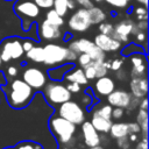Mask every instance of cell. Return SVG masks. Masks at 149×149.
I'll return each instance as SVG.
<instances>
[{
  "mask_svg": "<svg viewBox=\"0 0 149 149\" xmlns=\"http://www.w3.org/2000/svg\"><path fill=\"white\" fill-rule=\"evenodd\" d=\"M7 101L13 108L26 107L34 97V88H31L23 79H14L8 87H5Z\"/></svg>",
  "mask_w": 149,
  "mask_h": 149,
  "instance_id": "cell-1",
  "label": "cell"
},
{
  "mask_svg": "<svg viewBox=\"0 0 149 149\" xmlns=\"http://www.w3.org/2000/svg\"><path fill=\"white\" fill-rule=\"evenodd\" d=\"M43 63L49 66H58L65 62H73L77 59V54L66 47L56 43H48L43 47Z\"/></svg>",
  "mask_w": 149,
  "mask_h": 149,
  "instance_id": "cell-2",
  "label": "cell"
},
{
  "mask_svg": "<svg viewBox=\"0 0 149 149\" xmlns=\"http://www.w3.org/2000/svg\"><path fill=\"white\" fill-rule=\"evenodd\" d=\"M13 9L21 19L23 30H28L31 22L40 15V7L33 0H16Z\"/></svg>",
  "mask_w": 149,
  "mask_h": 149,
  "instance_id": "cell-3",
  "label": "cell"
},
{
  "mask_svg": "<svg viewBox=\"0 0 149 149\" xmlns=\"http://www.w3.org/2000/svg\"><path fill=\"white\" fill-rule=\"evenodd\" d=\"M49 127H50L52 134L62 143H69L76 133V125L59 115L58 116L55 115L50 119Z\"/></svg>",
  "mask_w": 149,
  "mask_h": 149,
  "instance_id": "cell-4",
  "label": "cell"
},
{
  "mask_svg": "<svg viewBox=\"0 0 149 149\" xmlns=\"http://www.w3.org/2000/svg\"><path fill=\"white\" fill-rule=\"evenodd\" d=\"M70 50H72L74 54L79 55L81 52H86L90 55V57L92 58V61H98V62H104L106 58L105 51H102L101 49H99L93 41H90L88 38H78L72 41L69 47Z\"/></svg>",
  "mask_w": 149,
  "mask_h": 149,
  "instance_id": "cell-5",
  "label": "cell"
},
{
  "mask_svg": "<svg viewBox=\"0 0 149 149\" xmlns=\"http://www.w3.org/2000/svg\"><path fill=\"white\" fill-rule=\"evenodd\" d=\"M58 115L74 125H80L85 121V113L83 108L79 106L78 102L71 100L61 104L58 108Z\"/></svg>",
  "mask_w": 149,
  "mask_h": 149,
  "instance_id": "cell-6",
  "label": "cell"
},
{
  "mask_svg": "<svg viewBox=\"0 0 149 149\" xmlns=\"http://www.w3.org/2000/svg\"><path fill=\"white\" fill-rule=\"evenodd\" d=\"M71 92L61 83H50L44 87V95L51 105H61L71 99Z\"/></svg>",
  "mask_w": 149,
  "mask_h": 149,
  "instance_id": "cell-7",
  "label": "cell"
},
{
  "mask_svg": "<svg viewBox=\"0 0 149 149\" xmlns=\"http://www.w3.org/2000/svg\"><path fill=\"white\" fill-rule=\"evenodd\" d=\"M24 51L22 48V42L19 38H7L1 44L0 57L1 61L7 63L10 59H19L23 56Z\"/></svg>",
  "mask_w": 149,
  "mask_h": 149,
  "instance_id": "cell-8",
  "label": "cell"
},
{
  "mask_svg": "<svg viewBox=\"0 0 149 149\" xmlns=\"http://www.w3.org/2000/svg\"><path fill=\"white\" fill-rule=\"evenodd\" d=\"M68 26L71 30L77 31V33H83L86 31L91 27V21L88 16V10L87 8H79L77 9L69 19Z\"/></svg>",
  "mask_w": 149,
  "mask_h": 149,
  "instance_id": "cell-9",
  "label": "cell"
},
{
  "mask_svg": "<svg viewBox=\"0 0 149 149\" xmlns=\"http://www.w3.org/2000/svg\"><path fill=\"white\" fill-rule=\"evenodd\" d=\"M136 31L137 28L135 22L130 19H125L119 23H116L115 26H113V31L111 36L116 41H119L120 43H122V42H128L129 35H134Z\"/></svg>",
  "mask_w": 149,
  "mask_h": 149,
  "instance_id": "cell-10",
  "label": "cell"
},
{
  "mask_svg": "<svg viewBox=\"0 0 149 149\" xmlns=\"http://www.w3.org/2000/svg\"><path fill=\"white\" fill-rule=\"evenodd\" d=\"M22 79L31 88H35V90H40V88L44 87L45 81H47L44 72L41 69L35 68V66H30V68L24 69V71L22 73Z\"/></svg>",
  "mask_w": 149,
  "mask_h": 149,
  "instance_id": "cell-11",
  "label": "cell"
},
{
  "mask_svg": "<svg viewBox=\"0 0 149 149\" xmlns=\"http://www.w3.org/2000/svg\"><path fill=\"white\" fill-rule=\"evenodd\" d=\"M38 35L44 41H56L62 37V31L58 26H55L45 19L38 24Z\"/></svg>",
  "mask_w": 149,
  "mask_h": 149,
  "instance_id": "cell-12",
  "label": "cell"
},
{
  "mask_svg": "<svg viewBox=\"0 0 149 149\" xmlns=\"http://www.w3.org/2000/svg\"><path fill=\"white\" fill-rule=\"evenodd\" d=\"M93 43L99 49H101L105 52H108V51H111V52L112 51H118L121 48V43L119 41H116L115 38H113L111 35H106V34H101V33L98 34V35H95Z\"/></svg>",
  "mask_w": 149,
  "mask_h": 149,
  "instance_id": "cell-13",
  "label": "cell"
},
{
  "mask_svg": "<svg viewBox=\"0 0 149 149\" xmlns=\"http://www.w3.org/2000/svg\"><path fill=\"white\" fill-rule=\"evenodd\" d=\"M132 63L130 77H142L147 73V58L143 52L133 54L129 56Z\"/></svg>",
  "mask_w": 149,
  "mask_h": 149,
  "instance_id": "cell-14",
  "label": "cell"
},
{
  "mask_svg": "<svg viewBox=\"0 0 149 149\" xmlns=\"http://www.w3.org/2000/svg\"><path fill=\"white\" fill-rule=\"evenodd\" d=\"M81 125V134L84 137V143L87 147H93L100 144V135L99 132L95 130V128L92 126L90 121H84Z\"/></svg>",
  "mask_w": 149,
  "mask_h": 149,
  "instance_id": "cell-15",
  "label": "cell"
},
{
  "mask_svg": "<svg viewBox=\"0 0 149 149\" xmlns=\"http://www.w3.org/2000/svg\"><path fill=\"white\" fill-rule=\"evenodd\" d=\"M107 97V102L111 106L114 107H121V108H126L129 104L130 100V93H128L125 90H113Z\"/></svg>",
  "mask_w": 149,
  "mask_h": 149,
  "instance_id": "cell-16",
  "label": "cell"
},
{
  "mask_svg": "<svg viewBox=\"0 0 149 149\" xmlns=\"http://www.w3.org/2000/svg\"><path fill=\"white\" fill-rule=\"evenodd\" d=\"M130 87V92L132 95L136 97V98H143L147 97L148 93V80L146 76L142 77H133L129 84Z\"/></svg>",
  "mask_w": 149,
  "mask_h": 149,
  "instance_id": "cell-17",
  "label": "cell"
},
{
  "mask_svg": "<svg viewBox=\"0 0 149 149\" xmlns=\"http://www.w3.org/2000/svg\"><path fill=\"white\" fill-rule=\"evenodd\" d=\"M115 88V83L111 77L107 76H102L97 78V81L94 84V90L95 92L101 95V97H106Z\"/></svg>",
  "mask_w": 149,
  "mask_h": 149,
  "instance_id": "cell-18",
  "label": "cell"
},
{
  "mask_svg": "<svg viewBox=\"0 0 149 149\" xmlns=\"http://www.w3.org/2000/svg\"><path fill=\"white\" fill-rule=\"evenodd\" d=\"M92 126L95 128L97 132H100L102 134H107L109 132V128L112 126V119H106V118H102L100 115H97V114H93L91 121Z\"/></svg>",
  "mask_w": 149,
  "mask_h": 149,
  "instance_id": "cell-19",
  "label": "cell"
},
{
  "mask_svg": "<svg viewBox=\"0 0 149 149\" xmlns=\"http://www.w3.org/2000/svg\"><path fill=\"white\" fill-rule=\"evenodd\" d=\"M64 78H65L68 81L78 83V84H80V85H85V84H87V81H88V79L85 77L84 70H83L81 68L72 69L71 71H68V72L64 74Z\"/></svg>",
  "mask_w": 149,
  "mask_h": 149,
  "instance_id": "cell-20",
  "label": "cell"
},
{
  "mask_svg": "<svg viewBox=\"0 0 149 149\" xmlns=\"http://www.w3.org/2000/svg\"><path fill=\"white\" fill-rule=\"evenodd\" d=\"M74 8L73 0H54L52 9H55L61 16H64L69 9Z\"/></svg>",
  "mask_w": 149,
  "mask_h": 149,
  "instance_id": "cell-21",
  "label": "cell"
},
{
  "mask_svg": "<svg viewBox=\"0 0 149 149\" xmlns=\"http://www.w3.org/2000/svg\"><path fill=\"white\" fill-rule=\"evenodd\" d=\"M111 136L113 139H119L122 136H127L128 135V128H127V123L126 122H115L112 123L109 132Z\"/></svg>",
  "mask_w": 149,
  "mask_h": 149,
  "instance_id": "cell-22",
  "label": "cell"
},
{
  "mask_svg": "<svg viewBox=\"0 0 149 149\" xmlns=\"http://www.w3.org/2000/svg\"><path fill=\"white\" fill-rule=\"evenodd\" d=\"M87 10H88V16H90L91 24H99L100 22L106 20V14L101 8L92 6Z\"/></svg>",
  "mask_w": 149,
  "mask_h": 149,
  "instance_id": "cell-23",
  "label": "cell"
},
{
  "mask_svg": "<svg viewBox=\"0 0 149 149\" xmlns=\"http://www.w3.org/2000/svg\"><path fill=\"white\" fill-rule=\"evenodd\" d=\"M26 56L28 59L35 62V63H43L44 54H43V47H33L28 51H26Z\"/></svg>",
  "mask_w": 149,
  "mask_h": 149,
  "instance_id": "cell-24",
  "label": "cell"
},
{
  "mask_svg": "<svg viewBox=\"0 0 149 149\" xmlns=\"http://www.w3.org/2000/svg\"><path fill=\"white\" fill-rule=\"evenodd\" d=\"M45 20L49 21L50 23L55 24V26H58V27H62L64 24V20H63V16H61L55 9L52 8H49L47 15H45Z\"/></svg>",
  "mask_w": 149,
  "mask_h": 149,
  "instance_id": "cell-25",
  "label": "cell"
},
{
  "mask_svg": "<svg viewBox=\"0 0 149 149\" xmlns=\"http://www.w3.org/2000/svg\"><path fill=\"white\" fill-rule=\"evenodd\" d=\"M71 68H72V64H66V65H62V66L58 65V66H56V69L49 71L50 78H51L54 74H56L54 79H62V78H64V74H65Z\"/></svg>",
  "mask_w": 149,
  "mask_h": 149,
  "instance_id": "cell-26",
  "label": "cell"
},
{
  "mask_svg": "<svg viewBox=\"0 0 149 149\" xmlns=\"http://www.w3.org/2000/svg\"><path fill=\"white\" fill-rule=\"evenodd\" d=\"M92 65L94 66V70H95V78H99V77H102V76H106L107 74V68L105 66L104 62H98V61H92Z\"/></svg>",
  "mask_w": 149,
  "mask_h": 149,
  "instance_id": "cell-27",
  "label": "cell"
},
{
  "mask_svg": "<svg viewBox=\"0 0 149 149\" xmlns=\"http://www.w3.org/2000/svg\"><path fill=\"white\" fill-rule=\"evenodd\" d=\"M137 52H144V50H143L141 47L130 43V44H128L126 48H123V50H122V56L128 57V56H130V55H133V54H137Z\"/></svg>",
  "mask_w": 149,
  "mask_h": 149,
  "instance_id": "cell-28",
  "label": "cell"
},
{
  "mask_svg": "<svg viewBox=\"0 0 149 149\" xmlns=\"http://www.w3.org/2000/svg\"><path fill=\"white\" fill-rule=\"evenodd\" d=\"M111 113H112V106L109 104L104 105V106H100L98 109H95L93 112V114L100 115V116L106 118V119H111Z\"/></svg>",
  "mask_w": 149,
  "mask_h": 149,
  "instance_id": "cell-29",
  "label": "cell"
},
{
  "mask_svg": "<svg viewBox=\"0 0 149 149\" xmlns=\"http://www.w3.org/2000/svg\"><path fill=\"white\" fill-rule=\"evenodd\" d=\"M77 59H78V64H79V66H80L81 69H84L85 66H87V65L92 62V58H91L90 55L86 54V52H81V54L77 55Z\"/></svg>",
  "mask_w": 149,
  "mask_h": 149,
  "instance_id": "cell-30",
  "label": "cell"
},
{
  "mask_svg": "<svg viewBox=\"0 0 149 149\" xmlns=\"http://www.w3.org/2000/svg\"><path fill=\"white\" fill-rule=\"evenodd\" d=\"M134 14L136 16V19L139 21H142V20H147L148 17V13H147V8L146 6H139V7H135L134 8Z\"/></svg>",
  "mask_w": 149,
  "mask_h": 149,
  "instance_id": "cell-31",
  "label": "cell"
},
{
  "mask_svg": "<svg viewBox=\"0 0 149 149\" xmlns=\"http://www.w3.org/2000/svg\"><path fill=\"white\" fill-rule=\"evenodd\" d=\"M98 29H99V31H100L101 34L111 35V34H112V31H113V26H112L111 23H107V22L102 21V22H100V23H99Z\"/></svg>",
  "mask_w": 149,
  "mask_h": 149,
  "instance_id": "cell-32",
  "label": "cell"
},
{
  "mask_svg": "<svg viewBox=\"0 0 149 149\" xmlns=\"http://www.w3.org/2000/svg\"><path fill=\"white\" fill-rule=\"evenodd\" d=\"M105 1L116 8H125L129 2V0H105Z\"/></svg>",
  "mask_w": 149,
  "mask_h": 149,
  "instance_id": "cell-33",
  "label": "cell"
},
{
  "mask_svg": "<svg viewBox=\"0 0 149 149\" xmlns=\"http://www.w3.org/2000/svg\"><path fill=\"white\" fill-rule=\"evenodd\" d=\"M129 142H130V141H129V139H128V135L116 139V144H118V147L121 148V149H128V148H129Z\"/></svg>",
  "mask_w": 149,
  "mask_h": 149,
  "instance_id": "cell-34",
  "label": "cell"
},
{
  "mask_svg": "<svg viewBox=\"0 0 149 149\" xmlns=\"http://www.w3.org/2000/svg\"><path fill=\"white\" fill-rule=\"evenodd\" d=\"M40 8H44V9H49L52 8V3L54 0H33Z\"/></svg>",
  "mask_w": 149,
  "mask_h": 149,
  "instance_id": "cell-35",
  "label": "cell"
},
{
  "mask_svg": "<svg viewBox=\"0 0 149 149\" xmlns=\"http://www.w3.org/2000/svg\"><path fill=\"white\" fill-rule=\"evenodd\" d=\"M123 113H125L123 108H121V107H114V108H112L111 119H114V120H119V119H121V118L123 116Z\"/></svg>",
  "mask_w": 149,
  "mask_h": 149,
  "instance_id": "cell-36",
  "label": "cell"
},
{
  "mask_svg": "<svg viewBox=\"0 0 149 149\" xmlns=\"http://www.w3.org/2000/svg\"><path fill=\"white\" fill-rule=\"evenodd\" d=\"M143 121H148V112H147V109L140 108V111H139L137 114H136V122L140 125V123H142Z\"/></svg>",
  "mask_w": 149,
  "mask_h": 149,
  "instance_id": "cell-37",
  "label": "cell"
},
{
  "mask_svg": "<svg viewBox=\"0 0 149 149\" xmlns=\"http://www.w3.org/2000/svg\"><path fill=\"white\" fill-rule=\"evenodd\" d=\"M127 128H128V134H139V133H141L140 125L137 122H129V123H127Z\"/></svg>",
  "mask_w": 149,
  "mask_h": 149,
  "instance_id": "cell-38",
  "label": "cell"
},
{
  "mask_svg": "<svg viewBox=\"0 0 149 149\" xmlns=\"http://www.w3.org/2000/svg\"><path fill=\"white\" fill-rule=\"evenodd\" d=\"M40 147L33 142H21L14 149H38Z\"/></svg>",
  "mask_w": 149,
  "mask_h": 149,
  "instance_id": "cell-39",
  "label": "cell"
},
{
  "mask_svg": "<svg viewBox=\"0 0 149 149\" xmlns=\"http://www.w3.org/2000/svg\"><path fill=\"white\" fill-rule=\"evenodd\" d=\"M109 64H111V68H109V69L116 71V70L121 69V66H122V64H123V61L120 59V58H114L113 61L109 62Z\"/></svg>",
  "mask_w": 149,
  "mask_h": 149,
  "instance_id": "cell-40",
  "label": "cell"
},
{
  "mask_svg": "<svg viewBox=\"0 0 149 149\" xmlns=\"http://www.w3.org/2000/svg\"><path fill=\"white\" fill-rule=\"evenodd\" d=\"M80 84L78 83H73V81H69V84L66 85V88L71 92V93H78L80 91Z\"/></svg>",
  "mask_w": 149,
  "mask_h": 149,
  "instance_id": "cell-41",
  "label": "cell"
},
{
  "mask_svg": "<svg viewBox=\"0 0 149 149\" xmlns=\"http://www.w3.org/2000/svg\"><path fill=\"white\" fill-rule=\"evenodd\" d=\"M134 36H135V38H136V41H137L139 43H142V42H146V41H147V34H146V31L137 30V31L134 34Z\"/></svg>",
  "mask_w": 149,
  "mask_h": 149,
  "instance_id": "cell-42",
  "label": "cell"
},
{
  "mask_svg": "<svg viewBox=\"0 0 149 149\" xmlns=\"http://www.w3.org/2000/svg\"><path fill=\"white\" fill-rule=\"evenodd\" d=\"M21 42H22V48H23V51H24V52L28 51L30 48L34 47V41L30 40V38H26V40H23V41H21Z\"/></svg>",
  "mask_w": 149,
  "mask_h": 149,
  "instance_id": "cell-43",
  "label": "cell"
},
{
  "mask_svg": "<svg viewBox=\"0 0 149 149\" xmlns=\"http://www.w3.org/2000/svg\"><path fill=\"white\" fill-rule=\"evenodd\" d=\"M78 5H80L81 7H84V8H91L92 6H93V2L91 1V0H74Z\"/></svg>",
  "mask_w": 149,
  "mask_h": 149,
  "instance_id": "cell-44",
  "label": "cell"
},
{
  "mask_svg": "<svg viewBox=\"0 0 149 149\" xmlns=\"http://www.w3.org/2000/svg\"><path fill=\"white\" fill-rule=\"evenodd\" d=\"M17 68L15 66V65H9L8 68H7V74L9 76V77H15L16 74H17Z\"/></svg>",
  "mask_w": 149,
  "mask_h": 149,
  "instance_id": "cell-45",
  "label": "cell"
},
{
  "mask_svg": "<svg viewBox=\"0 0 149 149\" xmlns=\"http://www.w3.org/2000/svg\"><path fill=\"white\" fill-rule=\"evenodd\" d=\"M135 149H148V141H147V137H143L137 144H136V148Z\"/></svg>",
  "mask_w": 149,
  "mask_h": 149,
  "instance_id": "cell-46",
  "label": "cell"
},
{
  "mask_svg": "<svg viewBox=\"0 0 149 149\" xmlns=\"http://www.w3.org/2000/svg\"><path fill=\"white\" fill-rule=\"evenodd\" d=\"M116 78H118L119 80H125V79L127 78L126 71H123V70H121V69L116 70Z\"/></svg>",
  "mask_w": 149,
  "mask_h": 149,
  "instance_id": "cell-47",
  "label": "cell"
},
{
  "mask_svg": "<svg viewBox=\"0 0 149 149\" xmlns=\"http://www.w3.org/2000/svg\"><path fill=\"white\" fill-rule=\"evenodd\" d=\"M139 106H140V108H142V109H148V99H147L146 97H143V98H142V101H140Z\"/></svg>",
  "mask_w": 149,
  "mask_h": 149,
  "instance_id": "cell-48",
  "label": "cell"
},
{
  "mask_svg": "<svg viewBox=\"0 0 149 149\" xmlns=\"http://www.w3.org/2000/svg\"><path fill=\"white\" fill-rule=\"evenodd\" d=\"M129 135V141L130 142H136L137 141V134H128Z\"/></svg>",
  "mask_w": 149,
  "mask_h": 149,
  "instance_id": "cell-49",
  "label": "cell"
},
{
  "mask_svg": "<svg viewBox=\"0 0 149 149\" xmlns=\"http://www.w3.org/2000/svg\"><path fill=\"white\" fill-rule=\"evenodd\" d=\"M88 149H105V148L98 144V146H93V147H88Z\"/></svg>",
  "mask_w": 149,
  "mask_h": 149,
  "instance_id": "cell-50",
  "label": "cell"
},
{
  "mask_svg": "<svg viewBox=\"0 0 149 149\" xmlns=\"http://www.w3.org/2000/svg\"><path fill=\"white\" fill-rule=\"evenodd\" d=\"M135 1H137V2L142 3L143 6H147V5H148V0H135Z\"/></svg>",
  "mask_w": 149,
  "mask_h": 149,
  "instance_id": "cell-51",
  "label": "cell"
},
{
  "mask_svg": "<svg viewBox=\"0 0 149 149\" xmlns=\"http://www.w3.org/2000/svg\"><path fill=\"white\" fill-rule=\"evenodd\" d=\"M1 64H2V61H1V57H0V66H1Z\"/></svg>",
  "mask_w": 149,
  "mask_h": 149,
  "instance_id": "cell-52",
  "label": "cell"
},
{
  "mask_svg": "<svg viewBox=\"0 0 149 149\" xmlns=\"http://www.w3.org/2000/svg\"><path fill=\"white\" fill-rule=\"evenodd\" d=\"M94 1H97V2H100V1H102V0H94Z\"/></svg>",
  "mask_w": 149,
  "mask_h": 149,
  "instance_id": "cell-53",
  "label": "cell"
},
{
  "mask_svg": "<svg viewBox=\"0 0 149 149\" xmlns=\"http://www.w3.org/2000/svg\"><path fill=\"white\" fill-rule=\"evenodd\" d=\"M5 149H14V148H5Z\"/></svg>",
  "mask_w": 149,
  "mask_h": 149,
  "instance_id": "cell-54",
  "label": "cell"
},
{
  "mask_svg": "<svg viewBox=\"0 0 149 149\" xmlns=\"http://www.w3.org/2000/svg\"><path fill=\"white\" fill-rule=\"evenodd\" d=\"M65 149H70V148H65Z\"/></svg>",
  "mask_w": 149,
  "mask_h": 149,
  "instance_id": "cell-55",
  "label": "cell"
},
{
  "mask_svg": "<svg viewBox=\"0 0 149 149\" xmlns=\"http://www.w3.org/2000/svg\"><path fill=\"white\" fill-rule=\"evenodd\" d=\"M7 1H10V0H7Z\"/></svg>",
  "mask_w": 149,
  "mask_h": 149,
  "instance_id": "cell-56",
  "label": "cell"
}]
</instances>
